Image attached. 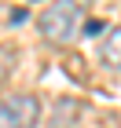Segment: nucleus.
<instances>
[{
	"instance_id": "obj_3",
	"label": "nucleus",
	"mask_w": 121,
	"mask_h": 128,
	"mask_svg": "<svg viewBox=\"0 0 121 128\" xmlns=\"http://www.w3.org/2000/svg\"><path fill=\"white\" fill-rule=\"evenodd\" d=\"M99 59L106 62L110 70H121V26H117V30H110V37L99 44Z\"/></svg>"
},
{
	"instance_id": "obj_1",
	"label": "nucleus",
	"mask_w": 121,
	"mask_h": 128,
	"mask_svg": "<svg viewBox=\"0 0 121 128\" xmlns=\"http://www.w3.org/2000/svg\"><path fill=\"white\" fill-rule=\"evenodd\" d=\"M84 18V8L73 4V0H62V4H48V8L37 15V30L44 33V40L51 44H70L77 37V26Z\"/></svg>"
},
{
	"instance_id": "obj_5",
	"label": "nucleus",
	"mask_w": 121,
	"mask_h": 128,
	"mask_svg": "<svg viewBox=\"0 0 121 128\" xmlns=\"http://www.w3.org/2000/svg\"><path fill=\"white\" fill-rule=\"evenodd\" d=\"M103 30H106V22H103V18H88V22H84V30H81V33H84V37H99Z\"/></svg>"
},
{
	"instance_id": "obj_2",
	"label": "nucleus",
	"mask_w": 121,
	"mask_h": 128,
	"mask_svg": "<svg viewBox=\"0 0 121 128\" xmlns=\"http://www.w3.org/2000/svg\"><path fill=\"white\" fill-rule=\"evenodd\" d=\"M40 121V99L30 92H15V95L0 99V128H37Z\"/></svg>"
},
{
	"instance_id": "obj_4",
	"label": "nucleus",
	"mask_w": 121,
	"mask_h": 128,
	"mask_svg": "<svg viewBox=\"0 0 121 128\" xmlns=\"http://www.w3.org/2000/svg\"><path fill=\"white\" fill-rule=\"evenodd\" d=\"M11 66H15V51H11V48H0V84H4V77L11 73Z\"/></svg>"
}]
</instances>
